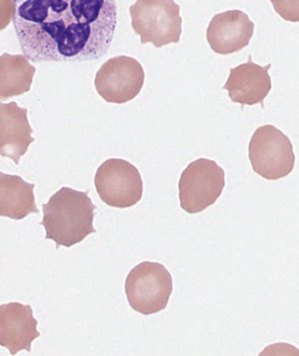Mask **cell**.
<instances>
[{
    "mask_svg": "<svg viewBox=\"0 0 299 356\" xmlns=\"http://www.w3.org/2000/svg\"><path fill=\"white\" fill-rule=\"evenodd\" d=\"M30 305L9 302L0 306V345L12 355L31 352L32 342L41 336Z\"/></svg>",
    "mask_w": 299,
    "mask_h": 356,
    "instance_id": "30bf717a",
    "label": "cell"
},
{
    "mask_svg": "<svg viewBox=\"0 0 299 356\" xmlns=\"http://www.w3.org/2000/svg\"><path fill=\"white\" fill-rule=\"evenodd\" d=\"M255 24L247 13L230 10L214 15L207 30L209 45L219 55H229L247 47L254 35Z\"/></svg>",
    "mask_w": 299,
    "mask_h": 356,
    "instance_id": "9c48e42d",
    "label": "cell"
},
{
    "mask_svg": "<svg viewBox=\"0 0 299 356\" xmlns=\"http://www.w3.org/2000/svg\"><path fill=\"white\" fill-rule=\"evenodd\" d=\"M12 24L30 62L95 61L117 26L115 0H13Z\"/></svg>",
    "mask_w": 299,
    "mask_h": 356,
    "instance_id": "6da1fadb",
    "label": "cell"
},
{
    "mask_svg": "<svg viewBox=\"0 0 299 356\" xmlns=\"http://www.w3.org/2000/svg\"><path fill=\"white\" fill-rule=\"evenodd\" d=\"M252 168L268 181L287 177L293 171L295 154L290 138L273 125L259 127L248 145Z\"/></svg>",
    "mask_w": 299,
    "mask_h": 356,
    "instance_id": "5b68a950",
    "label": "cell"
},
{
    "mask_svg": "<svg viewBox=\"0 0 299 356\" xmlns=\"http://www.w3.org/2000/svg\"><path fill=\"white\" fill-rule=\"evenodd\" d=\"M132 28L141 36L142 44L156 48L178 43L182 34L180 6L174 0H137L129 8Z\"/></svg>",
    "mask_w": 299,
    "mask_h": 356,
    "instance_id": "3957f363",
    "label": "cell"
},
{
    "mask_svg": "<svg viewBox=\"0 0 299 356\" xmlns=\"http://www.w3.org/2000/svg\"><path fill=\"white\" fill-rule=\"evenodd\" d=\"M36 72L24 55L4 53L0 64V97L1 101L30 91Z\"/></svg>",
    "mask_w": 299,
    "mask_h": 356,
    "instance_id": "5bb4252c",
    "label": "cell"
},
{
    "mask_svg": "<svg viewBox=\"0 0 299 356\" xmlns=\"http://www.w3.org/2000/svg\"><path fill=\"white\" fill-rule=\"evenodd\" d=\"M94 184L99 197L110 207H133L141 201L144 193L139 170L121 159L103 163L96 172Z\"/></svg>",
    "mask_w": 299,
    "mask_h": 356,
    "instance_id": "52a82bcc",
    "label": "cell"
},
{
    "mask_svg": "<svg viewBox=\"0 0 299 356\" xmlns=\"http://www.w3.org/2000/svg\"><path fill=\"white\" fill-rule=\"evenodd\" d=\"M128 304L142 315L158 314L167 307L173 291L172 276L157 262L139 263L125 282Z\"/></svg>",
    "mask_w": 299,
    "mask_h": 356,
    "instance_id": "277c9868",
    "label": "cell"
},
{
    "mask_svg": "<svg viewBox=\"0 0 299 356\" xmlns=\"http://www.w3.org/2000/svg\"><path fill=\"white\" fill-rule=\"evenodd\" d=\"M268 64L264 67L255 64L252 56L245 64L230 69L228 81L223 88L228 90L229 97L232 102L240 103L242 108L245 105L262 104L272 88L271 79L268 74Z\"/></svg>",
    "mask_w": 299,
    "mask_h": 356,
    "instance_id": "8fae6325",
    "label": "cell"
},
{
    "mask_svg": "<svg viewBox=\"0 0 299 356\" xmlns=\"http://www.w3.org/2000/svg\"><path fill=\"white\" fill-rule=\"evenodd\" d=\"M225 172L214 161L198 159L190 163L179 179L180 206L197 214L214 205L225 188Z\"/></svg>",
    "mask_w": 299,
    "mask_h": 356,
    "instance_id": "8992f818",
    "label": "cell"
},
{
    "mask_svg": "<svg viewBox=\"0 0 299 356\" xmlns=\"http://www.w3.org/2000/svg\"><path fill=\"white\" fill-rule=\"evenodd\" d=\"M0 153L19 165V159L35 142L28 120V109L19 108L12 102L0 106Z\"/></svg>",
    "mask_w": 299,
    "mask_h": 356,
    "instance_id": "7c38bea8",
    "label": "cell"
},
{
    "mask_svg": "<svg viewBox=\"0 0 299 356\" xmlns=\"http://www.w3.org/2000/svg\"><path fill=\"white\" fill-rule=\"evenodd\" d=\"M275 11L284 21L299 22V0H271Z\"/></svg>",
    "mask_w": 299,
    "mask_h": 356,
    "instance_id": "9a60e30c",
    "label": "cell"
},
{
    "mask_svg": "<svg viewBox=\"0 0 299 356\" xmlns=\"http://www.w3.org/2000/svg\"><path fill=\"white\" fill-rule=\"evenodd\" d=\"M35 184L18 175L0 174V216L22 220L31 213L39 214L34 195Z\"/></svg>",
    "mask_w": 299,
    "mask_h": 356,
    "instance_id": "4fadbf2b",
    "label": "cell"
},
{
    "mask_svg": "<svg viewBox=\"0 0 299 356\" xmlns=\"http://www.w3.org/2000/svg\"><path fill=\"white\" fill-rule=\"evenodd\" d=\"M144 70L137 60L127 56L110 58L95 76V88L106 102L124 104L144 88Z\"/></svg>",
    "mask_w": 299,
    "mask_h": 356,
    "instance_id": "ba28073f",
    "label": "cell"
},
{
    "mask_svg": "<svg viewBox=\"0 0 299 356\" xmlns=\"http://www.w3.org/2000/svg\"><path fill=\"white\" fill-rule=\"evenodd\" d=\"M88 194L89 191L80 192L64 187L49 198L48 204H42L43 218L40 225L45 228V238L54 241L56 249L71 248L97 232L93 227L97 206Z\"/></svg>",
    "mask_w": 299,
    "mask_h": 356,
    "instance_id": "7a4b0ae2",
    "label": "cell"
}]
</instances>
